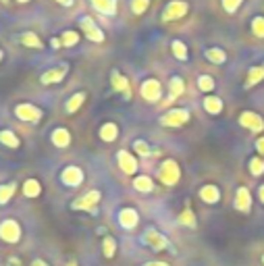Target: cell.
<instances>
[{"instance_id": "obj_1", "label": "cell", "mask_w": 264, "mask_h": 266, "mask_svg": "<svg viewBox=\"0 0 264 266\" xmlns=\"http://www.w3.org/2000/svg\"><path fill=\"white\" fill-rule=\"evenodd\" d=\"M158 179H160V183H165L167 187H173V185L179 183L181 169H179V165L175 163L173 158L163 160V165H160V169H158Z\"/></svg>"}, {"instance_id": "obj_2", "label": "cell", "mask_w": 264, "mask_h": 266, "mask_svg": "<svg viewBox=\"0 0 264 266\" xmlns=\"http://www.w3.org/2000/svg\"><path fill=\"white\" fill-rule=\"evenodd\" d=\"M15 117L23 123H31V125H36L42 121L44 117V112L42 108H38L36 104H29V102H23V104H17L15 106Z\"/></svg>"}, {"instance_id": "obj_3", "label": "cell", "mask_w": 264, "mask_h": 266, "mask_svg": "<svg viewBox=\"0 0 264 266\" xmlns=\"http://www.w3.org/2000/svg\"><path fill=\"white\" fill-rule=\"evenodd\" d=\"M189 119H191L189 110H185V108H171V110H167L163 114V117H160V125H165V127H181V125L189 123Z\"/></svg>"}, {"instance_id": "obj_4", "label": "cell", "mask_w": 264, "mask_h": 266, "mask_svg": "<svg viewBox=\"0 0 264 266\" xmlns=\"http://www.w3.org/2000/svg\"><path fill=\"white\" fill-rule=\"evenodd\" d=\"M79 29L86 33V38L89 42H96V44L104 42V31L98 27V23L91 17H82V19H79Z\"/></svg>"}, {"instance_id": "obj_5", "label": "cell", "mask_w": 264, "mask_h": 266, "mask_svg": "<svg viewBox=\"0 0 264 266\" xmlns=\"http://www.w3.org/2000/svg\"><path fill=\"white\" fill-rule=\"evenodd\" d=\"M189 10V4L185 2V0H173V2H169L163 10V21H179L187 15Z\"/></svg>"}, {"instance_id": "obj_6", "label": "cell", "mask_w": 264, "mask_h": 266, "mask_svg": "<svg viewBox=\"0 0 264 266\" xmlns=\"http://www.w3.org/2000/svg\"><path fill=\"white\" fill-rule=\"evenodd\" d=\"M21 237V227L13 218H6V221L0 223V239L6 241V244H17Z\"/></svg>"}, {"instance_id": "obj_7", "label": "cell", "mask_w": 264, "mask_h": 266, "mask_svg": "<svg viewBox=\"0 0 264 266\" xmlns=\"http://www.w3.org/2000/svg\"><path fill=\"white\" fill-rule=\"evenodd\" d=\"M140 94L146 102H158L160 98H163V86H160L158 79H146V82L142 84L140 88Z\"/></svg>"}, {"instance_id": "obj_8", "label": "cell", "mask_w": 264, "mask_h": 266, "mask_svg": "<svg viewBox=\"0 0 264 266\" xmlns=\"http://www.w3.org/2000/svg\"><path fill=\"white\" fill-rule=\"evenodd\" d=\"M239 125L246 127V129L254 131V133H262L264 131V119L254 110H244L239 114Z\"/></svg>"}, {"instance_id": "obj_9", "label": "cell", "mask_w": 264, "mask_h": 266, "mask_svg": "<svg viewBox=\"0 0 264 266\" xmlns=\"http://www.w3.org/2000/svg\"><path fill=\"white\" fill-rule=\"evenodd\" d=\"M100 200H102V193H100L98 189H91V191L84 193L82 198H77V200L71 204V208H73V210H94Z\"/></svg>"}, {"instance_id": "obj_10", "label": "cell", "mask_w": 264, "mask_h": 266, "mask_svg": "<svg viewBox=\"0 0 264 266\" xmlns=\"http://www.w3.org/2000/svg\"><path fill=\"white\" fill-rule=\"evenodd\" d=\"M67 73H69V65L63 63V65H59V67H52V69H48V71H44L42 77H40V82H42L44 86L61 84L63 79L67 77Z\"/></svg>"}, {"instance_id": "obj_11", "label": "cell", "mask_w": 264, "mask_h": 266, "mask_svg": "<svg viewBox=\"0 0 264 266\" xmlns=\"http://www.w3.org/2000/svg\"><path fill=\"white\" fill-rule=\"evenodd\" d=\"M61 181L67 185V187H79V185L84 183V171L79 167H75V165H69L61 173Z\"/></svg>"}, {"instance_id": "obj_12", "label": "cell", "mask_w": 264, "mask_h": 266, "mask_svg": "<svg viewBox=\"0 0 264 266\" xmlns=\"http://www.w3.org/2000/svg\"><path fill=\"white\" fill-rule=\"evenodd\" d=\"M110 84H112V89L119 91L125 102L131 100V84L127 82V77L125 75H121L119 71H112L110 73Z\"/></svg>"}, {"instance_id": "obj_13", "label": "cell", "mask_w": 264, "mask_h": 266, "mask_svg": "<svg viewBox=\"0 0 264 266\" xmlns=\"http://www.w3.org/2000/svg\"><path fill=\"white\" fill-rule=\"evenodd\" d=\"M144 244H146L148 248H152V250L160 252V250H167V248H169V239H167L163 233H160V231L148 229L146 233H144Z\"/></svg>"}, {"instance_id": "obj_14", "label": "cell", "mask_w": 264, "mask_h": 266, "mask_svg": "<svg viewBox=\"0 0 264 266\" xmlns=\"http://www.w3.org/2000/svg\"><path fill=\"white\" fill-rule=\"evenodd\" d=\"M117 163L125 175H135L137 173V158L131 152H127V150H121L117 154Z\"/></svg>"}, {"instance_id": "obj_15", "label": "cell", "mask_w": 264, "mask_h": 266, "mask_svg": "<svg viewBox=\"0 0 264 266\" xmlns=\"http://www.w3.org/2000/svg\"><path fill=\"white\" fill-rule=\"evenodd\" d=\"M233 206H235V210H239V212H250V208H252V193H250L248 187H237Z\"/></svg>"}, {"instance_id": "obj_16", "label": "cell", "mask_w": 264, "mask_h": 266, "mask_svg": "<svg viewBox=\"0 0 264 266\" xmlns=\"http://www.w3.org/2000/svg\"><path fill=\"white\" fill-rule=\"evenodd\" d=\"M89 2L100 15H104V17L117 15V0H89Z\"/></svg>"}, {"instance_id": "obj_17", "label": "cell", "mask_w": 264, "mask_h": 266, "mask_svg": "<svg viewBox=\"0 0 264 266\" xmlns=\"http://www.w3.org/2000/svg\"><path fill=\"white\" fill-rule=\"evenodd\" d=\"M50 142L56 148H69V144H71V133H69V129H65V127H56L50 135Z\"/></svg>"}, {"instance_id": "obj_18", "label": "cell", "mask_w": 264, "mask_h": 266, "mask_svg": "<svg viewBox=\"0 0 264 266\" xmlns=\"http://www.w3.org/2000/svg\"><path fill=\"white\" fill-rule=\"evenodd\" d=\"M100 140L102 142H106V144H112L114 140L119 137V125L117 123H112V121H108V123H104L100 127Z\"/></svg>"}, {"instance_id": "obj_19", "label": "cell", "mask_w": 264, "mask_h": 266, "mask_svg": "<svg viewBox=\"0 0 264 266\" xmlns=\"http://www.w3.org/2000/svg\"><path fill=\"white\" fill-rule=\"evenodd\" d=\"M200 200L206 202V204H216L221 200V189L216 187V185H204V187H200Z\"/></svg>"}, {"instance_id": "obj_20", "label": "cell", "mask_w": 264, "mask_h": 266, "mask_svg": "<svg viewBox=\"0 0 264 266\" xmlns=\"http://www.w3.org/2000/svg\"><path fill=\"white\" fill-rule=\"evenodd\" d=\"M119 223L125 229H133L137 223H140V216H137V212L133 210V208H123V210L119 212Z\"/></svg>"}, {"instance_id": "obj_21", "label": "cell", "mask_w": 264, "mask_h": 266, "mask_svg": "<svg viewBox=\"0 0 264 266\" xmlns=\"http://www.w3.org/2000/svg\"><path fill=\"white\" fill-rule=\"evenodd\" d=\"M262 82H264V63L258 65V67H252L250 71H248V77H246V89L254 88V86H258V84H262Z\"/></svg>"}, {"instance_id": "obj_22", "label": "cell", "mask_w": 264, "mask_h": 266, "mask_svg": "<svg viewBox=\"0 0 264 266\" xmlns=\"http://www.w3.org/2000/svg\"><path fill=\"white\" fill-rule=\"evenodd\" d=\"M223 106H225V104H223V100L219 96H210L208 94V96L204 98V110L208 112V114H212V117L221 114L223 112Z\"/></svg>"}, {"instance_id": "obj_23", "label": "cell", "mask_w": 264, "mask_h": 266, "mask_svg": "<svg viewBox=\"0 0 264 266\" xmlns=\"http://www.w3.org/2000/svg\"><path fill=\"white\" fill-rule=\"evenodd\" d=\"M86 98H88V94L86 91H77V94H73L71 98L67 100V104H65V110L69 112V114H73V112H77L79 108L84 106V102H86Z\"/></svg>"}, {"instance_id": "obj_24", "label": "cell", "mask_w": 264, "mask_h": 266, "mask_svg": "<svg viewBox=\"0 0 264 266\" xmlns=\"http://www.w3.org/2000/svg\"><path fill=\"white\" fill-rule=\"evenodd\" d=\"M169 91H171V98H179V96H183L185 94V84H183V79L179 77V75H173L171 77V82H169Z\"/></svg>"}, {"instance_id": "obj_25", "label": "cell", "mask_w": 264, "mask_h": 266, "mask_svg": "<svg viewBox=\"0 0 264 266\" xmlns=\"http://www.w3.org/2000/svg\"><path fill=\"white\" fill-rule=\"evenodd\" d=\"M21 44H23V46H27V48H38V50L44 48V42L40 40L38 33H33V31L21 33Z\"/></svg>"}, {"instance_id": "obj_26", "label": "cell", "mask_w": 264, "mask_h": 266, "mask_svg": "<svg viewBox=\"0 0 264 266\" xmlns=\"http://www.w3.org/2000/svg\"><path fill=\"white\" fill-rule=\"evenodd\" d=\"M171 50H173V56L177 61H187L189 59V50L183 40H173L171 42Z\"/></svg>"}, {"instance_id": "obj_27", "label": "cell", "mask_w": 264, "mask_h": 266, "mask_svg": "<svg viewBox=\"0 0 264 266\" xmlns=\"http://www.w3.org/2000/svg\"><path fill=\"white\" fill-rule=\"evenodd\" d=\"M0 144L10 148V150H17L21 146V140L10 129H2V131H0Z\"/></svg>"}, {"instance_id": "obj_28", "label": "cell", "mask_w": 264, "mask_h": 266, "mask_svg": "<svg viewBox=\"0 0 264 266\" xmlns=\"http://www.w3.org/2000/svg\"><path fill=\"white\" fill-rule=\"evenodd\" d=\"M133 187L137 191H142V193H150L154 189V181H152V177H148V175H140V177L133 179Z\"/></svg>"}, {"instance_id": "obj_29", "label": "cell", "mask_w": 264, "mask_h": 266, "mask_svg": "<svg viewBox=\"0 0 264 266\" xmlns=\"http://www.w3.org/2000/svg\"><path fill=\"white\" fill-rule=\"evenodd\" d=\"M204 56H206V61H210L212 65H223L225 61H227V52L223 50V48H208L204 52Z\"/></svg>"}, {"instance_id": "obj_30", "label": "cell", "mask_w": 264, "mask_h": 266, "mask_svg": "<svg viewBox=\"0 0 264 266\" xmlns=\"http://www.w3.org/2000/svg\"><path fill=\"white\" fill-rule=\"evenodd\" d=\"M42 193V185L38 179H27L23 183V195H27V198H38Z\"/></svg>"}, {"instance_id": "obj_31", "label": "cell", "mask_w": 264, "mask_h": 266, "mask_svg": "<svg viewBox=\"0 0 264 266\" xmlns=\"http://www.w3.org/2000/svg\"><path fill=\"white\" fill-rule=\"evenodd\" d=\"M17 191V183H4L0 185V204H6Z\"/></svg>"}, {"instance_id": "obj_32", "label": "cell", "mask_w": 264, "mask_h": 266, "mask_svg": "<svg viewBox=\"0 0 264 266\" xmlns=\"http://www.w3.org/2000/svg\"><path fill=\"white\" fill-rule=\"evenodd\" d=\"M133 150H135V154L140 156V158H148V156H152V154H154V152H152V148L148 146L146 140H135V142H133Z\"/></svg>"}, {"instance_id": "obj_33", "label": "cell", "mask_w": 264, "mask_h": 266, "mask_svg": "<svg viewBox=\"0 0 264 266\" xmlns=\"http://www.w3.org/2000/svg\"><path fill=\"white\" fill-rule=\"evenodd\" d=\"M179 223H181L183 227H189V229L196 227V214H193L191 208H185V210L179 214Z\"/></svg>"}, {"instance_id": "obj_34", "label": "cell", "mask_w": 264, "mask_h": 266, "mask_svg": "<svg viewBox=\"0 0 264 266\" xmlns=\"http://www.w3.org/2000/svg\"><path fill=\"white\" fill-rule=\"evenodd\" d=\"M250 173L254 177H260V175H264V158H260V156H254L250 160Z\"/></svg>"}, {"instance_id": "obj_35", "label": "cell", "mask_w": 264, "mask_h": 266, "mask_svg": "<svg viewBox=\"0 0 264 266\" xmlns=\"http://www.w3.org/2000/svg\"><path fill=\"white\" fill-rule=\"evenodd\" d=\"M61 42H63V46H67V48H71V46H75L79 42V33L67 29V31L61 33Z\"/></svg>"}, {"instance_id": "obj_36", "label": "cell", "mask_w": 264, "mask_h": 266, "mask_svg": "<svg viewBox=\"0 0 264 266\" xmlns=\"http://www.w3.org/2000/svg\"><path fill=\"white\" fill-rule=\"evenodd\" d=\"M250 29L256 38H264V17H254L250 23Z\"/></svg>"}, {"instance_id": "obj_37", "label": "cell", "mask_w": 264, "mask_h": 266, "mask_svg": "<svg viewBox=\"0 0 264 266\" xmlns=\"http://www.w3.org/2000/svg\"><path fill=\"white\" fill-rule=\"evenodd\" d=\"M148 6H150V0H131V13L137 17L144 15L148 10Z\"/></svg>"}, {"instance_id": "obj_38", "label": "cell", "mask_w": 264, "mask_h": 266, "mask_svg": "<svg viewBox=\"0 0 264 266\" xmlns=\"http://www.w3.org/2000/svg\"><path fill=\"white\" fill-rule=\"evenodd\" d=\"M198 88L202 91H206V94H210V91L214 89V79L210 75H200L198 77Z\"/></svg>"}, {"instance_id": "obj_39", "label": "cell", "mask_w": 264, "mask_h": 266, "mask_svg": "<svg viewBox=\"0 0 264 266\" xmlns=\"http://www.w3.org/2000/svg\"><path fill=\"white\" fill-rule=\"evenodd\" d=\"M102 252H104L106 258L114 256V252H117V244H114L112 237H104V241H102Z\"/></svg>"}, {"instance_id": "obj_40", "label": "cell", "mask_w": 264, "mask_h": 266, "mask_svg": "<svg viewBox=\"0 0 264 266\" xmlns=\"http://www.w3.org/2000/svg\"><path fill=\"white\" fill-rule=\"evenodd\" d=\"M221 2H223V8L227 10V13H235V10L242 6L244 0H221Z\"/></svg>"}, {"instance_id": "obj_41", "label": "cell", "mask_w": 264, "mask_h": 266, "mask_svg": "<svg viewBox=\"0 0 264 266\" xmlns=\"http://www.w3.org/2000/svg\"><path fill=\"white\" fill-rule=\"evenodd\" d=\"M256 152L260 154V158H264V135H260L256 140Z\"/></svg>"}, {"instance_id": "obj_42", "label": "cell", "mask_w": 264, "mask_h": 266, "mask_svg": "<svg viewBox=\"0 0 264 266\" xmlns=\"http://www.w3.org/2000/svg\"><path fill=\"white\" fill-rule=\"evenodd\" d=\"M50 46H52V48L56 50V48H61V46H63V42H61L59 38H52V40H50Z\"/></svg>"}, {"instance_id": "obj_43", "label": "cell", "mask_w": 264, "mask_h": 266, "mask_svg": "<svg viewBox=\"0 0 264 266\" xmlns=\"http://www.w3.org/2000/svg\"><path fill=\"white\" fill-rule=\"evenodd\" d=\"M54 2H59V4H63V6H71L73 0H54Z\"/></svg>"}, {"instance_id": "obj_44", "label": "cell", "mask_w": 264, "mask_h": 266, "mask_svg": "<svg viewBox=\"0 0 264 266\" xmlns=\"http://www.w3.org/2000/svg\"><path fill=\"white\" fill-rule=\"evenodd\" d=\"M144 266H169L167 262H148V264H144Z\"/></svg>"}, {"instance_id": "obj_45", "label": "cell", "mask_w": 264, "mask_h": 266, "mask_svg": "<svg viewBox=\"0 0 264 266\" xmlns=\"http://www.w3.org/2000/svg\"><path fill=\"white\" fill-rule=\"evenodd\" d=\"M31 266H48V264H46L44 260H33V264Z\"/></svg>"}, {"instance_id": "obj_46", "label": "cell", "mask_w": 264, "mask_h": 266, "mask_svg": "<svg viewBox=\"0 0 264 266\" xmlns=\"http://www.w3.org/2000/svg\"><path fill=\"white\" fill-rule=\"evenodd\" d=\"M258 195H260V202L264 204V185H262V187L258 189Z\"/></svg>"}, {"instance_id": "obj_47", "label": "cell", "mask_w": 264, "mask_h": 266, "mask_svg": "<svg viewBox=\"0 0 264 266\" xmlns=\"http://www.w3.org/2000/svg\"><path fill=\"white\" fill-rule=\"evenodd\" d=\"M17 2H21V4H27V2H29V0H17Z\"/></svg>"}, {"instance_id": "obj_48", "label": "cell", "mask_w": 264, "mask_h": 266, "mask_svg": "<svg viewBox=\"0 0 264 266\" xmlns=\"http://www.w3.org/2000/svg\"><path fill=\"white\" fill-rule=\"evenodd\" d=\"M2 59H4V52H2V50H0V61H2Z\"/></svg>"}, {"instance_id": "obj_49", "label": "cell", "mask_w": 264, "mask_h": 266, "mask_svg": "<svg viewBox=\"0 0 264 266\" xmlns=\"http://www.w3.org/2000/svg\"><path fill=\"white\" fill-rule=\"evenodd\" d=\"M67 266H77V264H75V262H69V264H67Z\"/></svg>"}, {"instance_id": "obj_50", "label": "cell", "mask_w": 264, "mask_h": 266, "mask_svg": "<svg viewBox=\"0 0 264 266\" xmlns=\"http://www.w3.org/2000/svg\"><path fill=\"white\" fill-rule=\"evenodd\" d=\"M262 262H264V256H262Z\"/></svg>"}, {"instance_id": "obj_51", "label": "cell", "mask_w": 264, "mask_h": 266, "mask_svg": "<svg viewBox=\"0 0 264 266\" xmlns=\"http://www.w3.org/2000/svg\"><path fill=\"white\" fill-rule=\"evenodd\" d=\"M4 2H6V0H4Z\"/></svg>"}]
</instances>
